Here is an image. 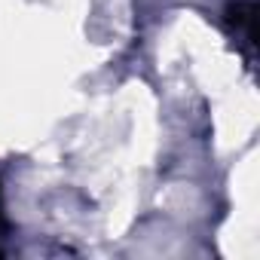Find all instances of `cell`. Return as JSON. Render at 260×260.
Listing matches in <instances>:
<instances>
[{"label": "cell", "mask_w": 260, "mask_h": 260, "mask_svg": "<svg viewBox=\"0 0 260 260\" xmlns=\"http://www.w3.org/2000/svg\"><path fill=\"white\" fill-rule=\"evenodd\" d=\"M226 31L236 40V46L245 52L248 61H254V49H257V10L251 0H236L223 13Z\"/></svg>", "instance_id": "1"}]
</instances>
